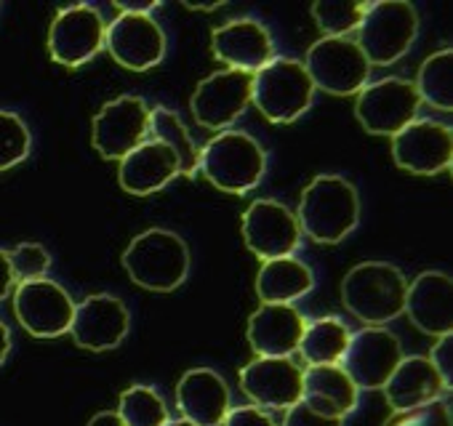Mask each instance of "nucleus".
Instances as JSON below:
<instances>
[{"label":"nucleus","mask_w":453,"mask_h":426,"mask_svg":"<svg viewBox=\"0 0 453 426\" xmlns=\"http://www.w3.org/2000/svg\"><path fill=\"white\" fill-rule=\"evenodd\" d=\"M312 288L315 275L296 256L265 262L257 275V293L265 304H294L304 299Z\"/></svg>","instance_id":"nucleus-26"},{"label":"nucleus","mask_w":453,"mask_h":426,"mask_svg":"<svg viewBox=\"0 0 453 426\" xmlns=\"http://www.w3.org/2000/svg\"><path fill=\"white\" fill-rule=\"evenodd\" d=\"M418 35V14L405 0H381L371 4L360 27H357V49L368 59V65L389 67L400 62Z\"/></svg>","instance_id":"nucleus-6"},{"label":"nucleus","mask_w":453,"mask_h":426,"mask_svg":"<svg viewBox=\"0 0 453 426\" xmlns=\"http://www.w3.org/2000/svg\"><path fill=\"white\" fill-rule=\"evenodd\" d=\"M371 4H315L312 17L326 38H347L355 33Z\"/></svg>","instance_id":"nucleus-32"},{"label":"nucleus","mask_w":453,"mask_h":426,"mask_svg":"<svg viewBox=\"0 0 453 426\" xmlns=\"http://www.w3.org/2000/svg\"><path fill=\"white\" fill-rule=\"evenodd\" d=\"M9 352H12V331L4 320H0V365L6 362Z\"/></svg>","instance_id":"nucleus-41"},{"label":"nucleus","mask_w":453,"mask_h":426,"mask_svg":"<svg viewBox=\"0 0 453 426\" xmlns=\"http://www.w3.org/2000/svg\"><path fill=\"white\" fill-rule=\"evenodd\" d=\"M86 426H126L120 421V415L115 410H99L96 415H91V421Z\"/></svg>","instance_id":"nucleus-40"},{"label":"nucleus","mask_w":453,"mask_h":426,"mask_svg":"<svg viewBox=\"0 0 453 426\" xmlns=\"http://www.w3.org/2000/svg\"><path fill=\"white\" fill-rule=\"evenodd\" d=\"M283 426H344L342 418H328L318 410H312L304 399H299L294 407L286 410Z\"/></svg>","instance_id":"nucleus-36"},{"label":"nucleus","mask_w":453,"mask_h":426,"mask_svg":"<svg viewBox=\"0 0 453 426\" xmlns=\"http://www.w3.org/2000/svg\"><path fill=\"white\" fill-rule=\"evenodd\" d=\"M14 288V272L9 264V254L0 251V301L9 296V291Z\"/></svg>","instance_id":"nucleus-39"},{"label":"nucleus","mask_w":453,"mask_h":426,"mask_svg":"<svg viewBox=\"0 0 453 426\" xmlns=\"http://www.w3.org/2000/svg\"><path fill=\"white\" fill-rule=\"evenodd\" d=\"M408 280L387 262H363L344 275L342 301L344 307L365 323V328H381L392 323L405 309Z\"/></svg>","instance_id":"nucleus-3"},{"label":"nucleus","mask_w":453,"mask_h":426,"mask_svg":"<svg viewBox=\"0 0 453 426\" xmlns=\"http://www.w3.org/2000/svg\"><path fill=\"white\" fill-rule=\"evenodd\" d=\"M120 14H139V17H152L155 9H160L157 0H115L112 4Z\"/></svg>","instance_id":"nucleus-38"},{"label":"nucleus","mask_w":453,"mask_h":426,"mask_svg":"<svg viewBox=\"0 0 453 426\" xmlns=\"http://www.w3.org/2000/svg\"><path fill=\"white\" fill-rule=\"evenodd\" d=\"M296 222L320 246H336L360 224V197L352 181L336 173L315 176L299 200Z\"/></svg>","instance_id":"nucleus-1"},{"label":"nucleus","mask_w":453,"mask_h":426,"mask_svg":"<svg viewBox=\"0 0 453 426\" xmlns=\"http://www.w3.org/2000/svg\"><path fill=\"white\" fill-rule=\"evenodd\" d=\"M131 331L128 307L110 293H94L75 304L70 333L78 346L88 352H110L115 349Z\"/></svg>","instance_id":"nucleus-18"},{"label":"nucleus","mask_w":453,"mask_h":426,"mask_svg":"<svg viewBox=\"0 0 453 426\" xmlns=\"http://www.w3.org/2000/svg\"><path fill=\"white\" fill-rule=\"evenodd\" d=\"M197 171L221 192L246 194L265 179L267 152L246 131H221L200 149Z\"/></svg>","instance_id":"nucleus-4"},{"label":"nucleus","mask_w":453,"mask_h":426,"mask_svg":"<svg viewBox=\"0 0 453 426\" xmlns=\"http://www.w3.org/2000/svg\"><path fill=\"white\" fill-rule=\"evenodd\" d=\"M150 139L163 141L168 149H173L179 160V173L187 179H195L200 168V147H195L192 136L187 133L181 118L165 107L150 110Z\"/></svg>","instance_id":"nucleus-28"},{"label":"nucleus","mask_w":453,"mask_h":426,"mask_svg":"<svg viewBox=\"0 0 453 426\" xmlns=\"http://www.w3.org/2000/svg\"><path fill=\"white\" fill-rule=\"evenodd\" d=\"M307 317L294 304H262L249 320V344L257 357H291L299 352Z\"/></svg>","instance_id":"nucleus-21"},{"label":"nucleus","mask_w":453,"mask_h":426,"mask_svg":"<svg viewBox=\"0 0 453 426\" xmlns=\"http://www.w3.org/2000/svg\"><path fill=\"white\" fill-rule=\"evenodd\" d=\"M315 99V86L299 59L275 57L267 62L251 86V104L278 126L299 120Z\"/></svg>","instance_id":"nucleus-5"},{"label":"nucleus","mask_w":453,"mask_h":426,"mask_svg":"<svg viewBox=\"0 0 453 426\" xmlns=\"http://www.w3.org/2000/svg\"><path fill=\"white\" fill-rule=\"evenodd\" d=\"M426 360L432 362V368L437 370V376L442 378V384L448 389H453V333L440 336L437 344L432 346V354Z\"/></svg>","instance_id":"nucleus-35"},{"label":"nucleus","mask_w":453,"mask_h":426,"mask_svg":"<svg viewBox=\"0 0 453 426\" xmlns=\"http://www.w3.org/2000/svg\"><path fill=\"white\" fill-rule=\"evenodd\" d=\"M400 339L387 328H363L352 333L349 346L342 357V370L360 389H384L389 376L403 360Z\"/></svg>","instance_id":"nucleus-14"},{"label":"nucleus","mask_w":453,"mask_h":426,"mask_svg":"<svg viewBox=\"0 0 453 426\" xmlns=\"http://www.w3.org/2000/svg\"><path fill=\"white\" fill-rule=\"evenodd\" d=\"M6 254H9L14 280H19V283L41 280V278H46V272L51 267V254L41 243H19L14 251H6Z\"/></svg>","instance_id":"nucleus-33"},{"label":"nucleus","mask_w":453,"mask_h":426,"mask_svg":"<svg viewBox=\"0 0 453 426\" xmlns=\"http://www.w3.org/2000/svg\"><path fill=\"white\" fill-rule=\"evenodd\" d=\"M450 296L453 285L445 272H421L405 293V309L411 323L426 336H448L453 333V315H450Z\"/></svg>","instance_id":"nucleus-22"},{"label":"nucleus","mask_w":453,"mask_h":426,"mask_svg":"<svg viewBox=\"0 0 453 426\" xmlns=\"http://www.w3.org/2000/svg\"><path fill=\"white\" fill-rule=\"evenodd\" d=\"M445 392H448V386L442 384V378L437 376L432 362L421 354L403 357L400 365L395 368V373L389 376V381L384 384V397H387L392 413L437 402V399H442Z\"/></svg>","instance_id":"nucleus-24"},{"label":"nucleus","mask_w":453,"mask_h":426,"mask_svg":"<svg viewBox=\"0 0 453 426\" xmlns=\"http://www.w3.org/2000/svg\"><path fill=\"white\" fill-rule=\"evenodd\" d=\"M349 339L352 331L339 317H318L307 323L299 352L307 365H339L349 346Z\"/></svg>","instance_id":"nucleus-27"},{"label":"nucleus","mask_w":453,"mask_h":426,"mask_svg":"<svg viewBox=\"0 0 453 426\" xmlns=\"http://www.w3.org/2000/svg\"><path fill=\"white\" fill-rule=\"evenodd\" d=\"M211 49L226 70L257 75L267 62L275 59V43L270 30L257 19H233L213 30Z\"/></svg>","instance_id":"nucleus-19"},{"label":"nucleus","mask_w":453,"mask_h":426,"mask_svg":"<svg viewBox=\"0 0 453 426\" xmlns=\"http://www.w3.org/2000/svg\"><path fill=\"white\" fill-rule=\"evenodd\" d=\"M165 426H192L189 421H184V418H179V421H168Z\"/></svg>","instance_id":"nucleus-43"},{"label":"nucleus","mask_w":453,"mask_h":426,"mask_svg":"<svg viewBox=\"0 0 453 426\" xmlns=\"http://www.w3.org/2000/svg\"><path fill=\"white\" fill-rule=\"evenodd\" d=\"M381 426H453L450 423V407L445 399L413 407V410H400L392 413Z\"/></svg>","instance_id":"nucleus-34"},{"label":"nucleus","mask_w":453,"mask_h":426,"mask_svg":"<svg viewBox=\"0 0 453 426\" xmlns=\"http://www.w3.org/2000/svg\"><path fill=\"white\" fill-rule=\"evenodd\" d=\"M144 139H150V107L142 96H118L94 115L91 141L104 160L120 163Z\"/></svg>","instance_id":"nucleus-9"},{"label":"nucleus","mask_w":453,"mask_h":426,"mask_svg":"<svg viewBox=\"0 0 453 426\" xmlns=\"http://www.w3.org/2000/svg\"><path fill=\"white\" fill-rule=\"evenodd\" d=\"M115 413L120 415L126 426H165L171 421L163 397L152 386H144V384L128 386L120 394Z\"/></svg>","instance_id":"nucleus-30"},{"label":"nucleus","mask_w":453,"mask_h":426,"mask_svg":"<svg viewBox=\"0 0 453 426\" xmlns=\"http://www.w3.org/2000/svg\"><path fill=\"white\" fill-rule=\"evenodd\" d=\"M33 136L27 123L9 110H0V171H9L27 160Z\"/></svg>","instance_id":"nucleus-31"},{"label":"nucleus","mask_w":453,"mask_h":426,"mask_svg":"<svg viewBox=\"0 0 453 426\" xmlns=\"http://www.w3.org/2000/svg\"><path fill=\"white\" fill-rule=\"evenodd\" d=\"M221 426H278L275 418L270 413H265L257 405H243V407H233L226 413Z\"/></svg>","instance_id":"nucleus-37"},{"label":"nucleus","mask_w":453,"mask_h":426,"mask_svg":"<svg viewBox=\"0 0 453 426\" xmlns=\"http://www.w3.org/2000/svg\"><path fill=\"white\" fill-rule=\"evenodd\" d=\"M104 17L94 6H67L49 27V54L57 65L81 67L104 49Z\"/></svg>","instance_id":"nucleus-12"},{"label":"nucleus","mask_w":453,"mask_h":426,"mask_svg":"<svg viewBox=\"0 0 453 426\" xmlns=\"http://www.w3.org/2000/svg\"><path fill=\"white\" fill-rule=\"evenodd\" d=\"M14 312L19 325L35 339H59L70 333L75 301L54 280L41 278L19 283L14 291Z\"/></svg>","instance_id":"nucleus-10"},{"label":"nucleus","mask_w":453,"mask_h":426,"mask_svg":"<svg viewBox=\"0 0 453 426\" xmlns=\"http://www.w3.org/2000/svg\"><path fill=\"white\" fill-rule=\"evenodd\" d=\"M104 49L120 67L144 72L163 62L165 33L152 17L118 14L104 30Z\"/></svg>","instance_id":"nucleus-15"},{"label":"nucleus","mask_w":453,"mask_h":426,"mask_svg":"<svg viewBox=\"0 0 453 426\" xmlns=\"http://www.w3.org/2000/svg\"><path fill=\"white\" fill-rule=\"evenodd\" d=\"M243 240L262 262L291 256L302 243L296 213L278 200H254L243 213Z\"/></svg>","instance_id":"nucleus-13"},{"label":"nucleus","mask_w":453,"mask_h":426,"mask_svg":"<svg viewBox=\"0 0 453 426\" xmlns=\"http://www.w3.org/2000/svg\"><path fill=\"white\" fill-rule=\"evenodd\" d=\"M241 389L262 410H288L302 399L304 370L291 357H257L241 368Z\"/></svg>","instance_id":"nucleus-16"},{"label":"nucleus","mask_w":453,"mask_h":426,"mask_svg":"<svg viewBox=\"0 0 453 426\" xmlns=\"http://www.w3.org/2000/svg\"><path fill=\"white\" fill-rule=\"evenodd\" d=\"M179 176V160L173 149L163 141L144 139L136 149H131L118 168V181L131 194H152L168 186Z\"/></svg>","instance_id":"nucleus-23"},{"label":"nucleus","mask_w":453,"mask_h":426,"mask_svg":"<svg viewBox=\"0 0 453 426\" xmlns=\"http://www.w3.org/2000/svg\"><path fill=\"white\" fill-rule=\"evenodd\" d=\"M416 86L405 78H381L368 83L355 102L357 123L373 136H395L418 115Z\"/></svg>","instance_id":"nucleus-8"},{"label":"nucleus","mask_w":453,"mask_h":426,"mask_svg":"<svg viewBox=\"0 0 453 426\" xmlns=\"http://www.w3.org/2000/svg\"><path fill=\"white\" fill-rule=\"evenodd\" d=\"M176 407L192 426H221L233 410V394L216 370L192 368L176 384Z\"/></svg>","instance_id":"nucleus-20"},{"label":"nucleus","mask_w":453,"mask_h":426,"mask_svg":"<svg viewBox=\"0 0 453 426\" xmlns=\"http://www.w3.org/2000/svg\"><path fill=\"white\" fill-rule=\"evenodd\" d=\"M120 262L131 283L152 293H171L189 275L187 243L163 227H152L136 235L123 251Z\"/></svg>","instance_id":"nucleus-2"},{"label":"nucleus","mask_w":453,"mask_h":426,"mask_svg":"<svg viewBox=\"0 0 453 426\" xmlns=\"http://www.w3.org/2000/svg\"><path fill=\"white\" fill-rule=\"evenodd\" d=\"M254 75L221 70L197 83L192 94V115L208 131H226L251 104Z\"/></svg>","instance_id":"nucleus-11"},{"label":"nucleus","mask_w":453,"mask_h":426,"mask_svg":"<svg viewBox=\"0 0 453 426\" xmlns=\"http://www.w3.org/2000/svg\"><path fill=\"white\" fill-rule=\"evenodd\" d=\"M392 157L408 173H442L453 163V133L445 123L413 120L392 136Z\"/></svg>","instance_id":"nucleus-17"},{"label":"nucleus","mask_w":453,"mask_h":426,"mask_svg":"<svg viewBox=\"0 0 453 426\" xmlns=\"http://www.w3.org/2000/svg\"><path fill=\"white\" fill-rule=\"evenodd\" d=\"M357 386L342 370V365H310L304 370V392L302 399L328 415V418H347L357 407Z\"/></svg>","instance_id":"nucleus-25"},{"label":"nucleus","mask_w":453,"mask_h":426,"mask_svg":"<svg viewBox=\"0 0 453 426\" xmlns=\"http://www.w3.org/2000/svg\"><path fill=\"white\" fill-rule=\"evenodd\" d=\"M315 91L323 88L334 96H352L368 86L371 65L349 38H323L310 46L307 59L302 62Z\"/></svg>","instance_id":"nucleus-7"},{"label":"nucleus","mask_w":453,"mask_h":426,"mask_svg":"<svg viewBox=\"0 0 453 426\" xmlns=\"http://www.w3.org/2000/svg\"><path fill=\"white\" fill-rule=\"evenodd\" d=\"M413 86L421 102H426L429 107L440 112H450L453 110V51L442 49L432 54L429 59H424L418 70V80Z\"/></svg>","instance_id":"nucleus-29"},{"label":"nucleus","mask_w":453,"mask_h":426,"mask_svg":"<svg viewBox=\"0 0 453 426\" xmlns=\"http://www.w3.org/2000/svg\"><path fill=\"white\" fill-rule=\"evenodd\" d=\"M221 6L224 4H184V9H189V11H216Z\"/></svg>","instance_id":"nucleus-42"}]
</instances>
